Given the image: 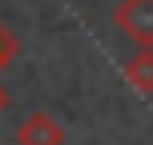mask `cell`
<instances>
[{"label":"cell","mask_w":153,"mask_h":145,"mask_svg":"<svg viewBox=\"0 0 153 145\" xmlns=\"http://www.w3.org/2000/svg\"><path fill=\"white\" fill-rule=\"evenodd\" d=\"M113 20L129 40H137V48H153V0H121Z\"/></svg>","instance_id":"6da1fadb"},{"label":"cell","mask_w":153,"mask_h":145,"mask_svg":"<svg viewBox=\"0 0 153 145\" xmlns=\"http://www.w3.org/2000/svg\"><path fill=\"white\" fill-rule=\"evenodd\" d=\"M16 145H65V125L53 113H28L16 129Z\"/></svg>","instance_id":"7a4b0ae2"},{"label":"cell","mask_w":153,"mask_h":145,"mask_svg":"<svg viewBox=\"0 0 153 145\" xmlns=\"http://www.w3.org/2000/svg\"><path fill=\"white\" fill-rule=\"evenodd\" d=\"M125 77L137 93H153V48H137V53L125 61Z\"/></svg>","instance_id":"3957f363"},{"label":"cell","mask_w":153,"mask_h":145,"mask_svg":"<svg viewBox=\"0 0 153 145\" xmlns=\"http://www.w3.org/2000/svg\"><path fill=\"white\" fill-rule=\"evenodd\" d=\"M16 53H20V40H16V36H12V28L0 20V73H4L8 65L16 61Z\"/></svg>","instance_id":"277c9868"},{"label":"cell","mask_w":153,"mask_h":145,"mask_svg":"<svg viewBox=\"0 0 153 145\" xmlns=\"http://www.w3.org/2000/svg\"><path fill=\"white\" fill-rule=\"evenodd\" d=\"M8 105H12V93H8V85H0V113H8Z\"/></svg>","instance_id":"5b68a950"}]
</instances>
